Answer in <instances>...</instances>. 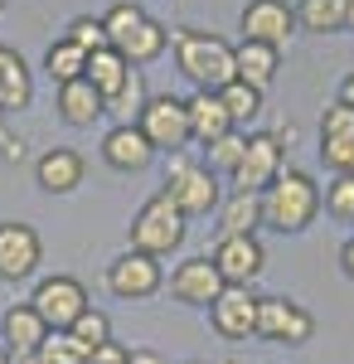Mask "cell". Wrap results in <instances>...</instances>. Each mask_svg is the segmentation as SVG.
<instances>
[{"mask_svg": "<svg viewBox=\"0 0 354 364\" xmlns=\"http://www.w3.org/2000/svg\"><path fill=\"white\" fill-rule=\"evenodd\" d=\"M238 25H243V39H252V44L286 49L291 34H296V10H291L286 0H247Z\"/></svg>", "mask_w": 354, "mask_h": 364, "instance_id": "8fae6325", "label": "cell"}, {"mask_svg": "<svg viewBox=\"0 0 354 364\" xmlns=\"http://www.w3.org/2000/svg\"><path fill=\"white\" fill-rule=\"evenodd\" d=\"M185 112H190V141H199V146H214L218 136L238 132L228 122V112H223L218 92H194V97H185Z\"/></svg>", "mask_w": 354, "mask_h": 364, "instance_id": "ffe728a7", "label": "cell"}, {"mask_svg": "<svg viewBox=\"0 0 354 364\" xmlns=\"http://www.w3.org/2000/svg\"><path fill=\"white\" fill-rule=\"evenodd\" d=\"M316 336V316L291 296H262L257 301V340L267 345H306Z\"/></svg>", "mask_w": 354, "mask_h": 364, "instance_id": "8992f818", "label": "cell"}, {"mask_svg": "<svg viewBox=\"0 0 354 364\" xmlns=\"http://www.w3.org/2000/svg\"><path fill=\"white\" fill-rule=\"evenodd\" d=\"M223 364H238V360H223Z\"/></svg>", "mask_w": 354, "mask_h": 364, "instance_id": "f6af8a7d", "label": "cell"}, {"mask_svg": "<svg viewBox=\"0 0 354 364\" xmlns=\"http://www.w3.org/2000/svg\"><path fill=\"white\" fill-rule=\"evenodd\" d=\"M345 29H350V34H354V0H350V5H345Z\"/></svg>", "mask_w": 354, "mask_h": 364, "instance_id": "60d3db41", "label": "cell"}, {"mask_svg": "<svg viewBox=\"0 0 354 364\" xmlns=\"http://www.w3.org/2000/svg\"><path fill=\"white\" fill-rule=\"evenodd\" d=\"M54 107H58V117H63L68 127H92V122L102 117V92L87 83V78H73V83L58 87Z\"/></svg>", "mask_w": 354, "mask_h": 364, "instance_id": "7402d4cb", "label": "cell"}, {"mask_svg": "<svg viewBox=\"0 0 354 364\" xmlns=\"http://www.w3.org/2000/svg\"><path fill=\"white\" fill-rule=\"evenodd\" d=\"M0 364H10V350H5V345H0Z\"/></svg>", "mask_w": 354, "mask_h": 364, "instance_id": "b9f144b4", "label": "cell"}, {"mask_svg": "<svg viewBox=\"0 0 354 364\" xmlns=\"http://www.w3.org/2000/svg\"><path fill=\"white\" fill-rule=\"evenodd\" d=\"M29 306L39 311V321H44L49 331H68L82 311H87V287H82L78 277H63V272H54V277H44L39 287H34Z\"/></svg>", "mask_w": 354, "mask_h": 364, "instance_id": "ba28073f", "label": "cell"}, {"mask_svg": "<svg viewBox=\"0 0 354 364\" xmlns=\"http://www.w3.org/2000/svg\"><path fill=\"white\" fill-rule=\"evenodd\" d=\"M165 195L170 204L185 214V219H204L223 204V190H218V175L209 166H194L185 151H175L165 161Z\"/></svg>", "mask_w": 354, "mask_h": 364, "instance_id": "3957f363", "label": "cell"}, {"mask_svg": "<svg viewBox=\"0 0 354 364\" xmlns=\"http://www.w3.org/2000/svg\"><path fill=\"white\" fill-rule=\"evenodd\" d=\"M257 291L252 287H223L218 301L209 306V326L223 340H252L257 336Z\"/></svg>", "mask_w": 354, "mask_h": 364, "instance_id": "4fadbf2b", "label": "cell"}, {"mask_svg": "<svg viewBox=\"0 0 354 364\" xmlns=\"http://www.w3.org/2000/svg\"><path fill=\"white\" fill-rule=\"evenodd\" d=\"M127 355H132L127 345H117V340H107V345H97V350L87 355V364H122Z\"/></svg>", "mask_w": 354, "mask_h": 364, "instance_id": "d590c367", "label": "cell"}, {"mask_svg": "<svg viewBox=\"0 0 354 364\" xmlns=\"http://www.w3.org/2000/svg\"><path fill=\"white\" fill-rule=\"evenodd\" d=\"M321 204L330 209V219L354 224V175H335L326 185V195H321Z\"/></svg>", "mask_w": 354, "mask_h": 364, "instance_id": "1f68e13d", "label": "cell"}, {"mask_svg": "<svg viewBox=\"0 0 354 364\" xmlns=\"http://www.w3.org/2000/svg\"><path fill=\"white\" fill-rule=\"evenodd\" d=\"M82 175H87V166H82L78 151H68V146H54V151H44L34 161V180H39L44 195H73L82 185Z\"/></svg>", "mask_w": 354, "mask_h": 364, "instance_id": "2e32d148", "label": "cell"}, {"mask_svg": "<svg viewBox=\"0 0 354 364\" xmlns=\"http://www.w3.org/2000/svg\"><path fill=\"white\" fill-rule=\"evenodd\" d=\"M340 267H345V277L354 282V238L345 243V248H340Z\"/></svg>", "mask_w": 354, "mask_h": 364, "instance_id": "8d00e7d4", "label": "cell"}, {"mask_svg": "<svg viewBox=\"0 0 354 364\" xmlns=\"http://www.w3.org/2000/svg\"><path fill=\"white\" fill-rule=\"evenodd\" d=\"M141 136L156 146V156H175V151H185L190 146V112H185V97H170V92H156V97H146V107L136 117Z\"/></svg>", "mask_w": 354, "mask_h": 364, "instance_id": "5b68a950", "label": "cell"}, {"mask_svg": "<svg viewBox=\"0 0 354 364\" xmlns=\"http://www.w3.org/2000/svg\"><path fill=\"white\" fill-rule=\"evenodd\" d=\"M132 364H165L156 350H132Z\"/></svg>", "mask_w": 354, "mask_h": 364, "instance_id": "f35d334b", "label": "cell"}, {"mask_svg": "<svg viewBox=\"0 0 354 364\" xmlns=\"http://www.w3.org/2000/svg\"><path fill=\"white\" fill-rule=\"evenodd\" d=\"M277 54L281 49H272V44H252V39H243L238 49H233V68H238V83L257 87V92H267L277 78Z\"/></svg>", "mask_w": 354, "mask_h": 364, "instance_id": "603a6c76", "label": "cell"}, {"mask_svg": "<svg viewBox=\"0 0 354 364\" xmlns=\"http://www.w3.org/2000/svg\"><path fill=\"white\" fill-rule=\"evenodd\" d=\"M127 73H132V63H127V58L117 54V49H97V54H87V73H82V78H87V83L97 87V92H102V102H107L112 92H117V87L127 83Z\"/></svg>", "mask_w": 354, "mask_h": 364, "instance_id": "d4e9b609", "label": "cell"}, {"mask_svg": "<svg viewBox=\"0 0 354 364\" xmlns=\"http://www.w3.org/2000/svg\"><path fill=\"white\" fill-rule=\"evenodd\" d=\"M321 214V185L306 170H281L262 190V228L277 233H306Z\"/></svg>", "mask_w": 354, "mask_h": 364, "instance_id": "7a4b0ae2", "label": "cell"}, {"mask_svg": "<svg viewBox=\"0 0 354 364\" xmlns=\"http://www.w3.org/2000/svg\"><path fill=\"white\" fill-rule=\"evenodd\" d=\"M218 219H223V224H218L223 233H257V228H262V195H238V190H233Z\"/></svg>", "mask_w": 354, "mask_h": 364, "instance_id": "83f0119b", "label": "cell"}, {"mask_svg": "<svg viewBox=\"0 0 354 364\" xmlns=\"http://www.w3.org/2000/svg\"><path fill=\"white\" fill-rule=\"evenodd\" d=\"M44 336H49V326L39 321V311L29 306V301H15V306L0 316V345L10 355H34L44 345Z\"/></svg>", "mask_w": 354, "mask_h": 364, "instance_id": "e0dca14e", "label": "cell"}, {"mask_svg": "<svg viewBox=\"0 0 354 364\" xmlns=\"http://www.w3.org/2000/svg\"><path fill=\"white\" fill-rule=\"evenodd\" d=\"M146 20V10H141L136 0H117L107 15H102V29H107V44H117V39H127L132 34V25H141Z\"/></svg>", "mask_w": 354, "mask_h": 364, "instance_id": "836d02e7", "label": "cell"}, {"mask_svg": "<svg viewBox=\"0 0 354 364\" xmlns=\"http://www.w3.org/2000/svg\"><path fill=\"white\" fill-rule=\"evenodd\" d=\"M39 360L44 364H87V350H82L68 331H49L44 345H39Z\"/></svg>", "mask_w": 354, "mask_h": 364, "instance_id": "4dcf8cb0", "label": "cell"}, {"mask_svg": "<svg viewBox=\"0 0 354 364\" xmlns=\"http://www.w3.org/2000/svg\"><path fill=\"white\" fill-rule=\"evenodd\" d=\"M345 5L350 0H296V25L316 29V34H340L345 29Z\"/></svg>", "mask_w": 354, "mask_h": 364, "instance_id": "484cf974", "label": "cell"}, {"mask_svg": "<svg viewBox=\"0 0 354 364\" xmlns=\"http://www.w3.org/2000/svg\"><path fill=\"white\" fill-rule=\"evenodd\" d=\"M122 364H132V355H127V360H122Z\"/></svg>", "mask_w": 354, "mask_h": 364, "instance_id": "ee69618b", "label": "cell"}, {"mask_svg": "<svg viewBox=\"0 0 354 364\" xmlns=\"http://www.w3.org/2000/svg\"><path fill=\"white\" fill-rule=\"evenodd\" d=\"M223 287H228V282H223V272L214 267V257H209V252L185 257V262L170 272V296H175V301H185V306H214Z\"/></svg>", "mask_w": 354, "mask_h": 364, "instance_id": "5bb4252c", "label": "cell"}, {"mask_svg": "<svg viewBox=\"0 0 354 364\" xmlns=\"http://www.w3.org/2000/svg\"><path fill=\"white\" fill-rule=\"evenodd\" d=\"M39 257H44V243H39L34 228L20 224V219H0V282L34 277Z\"/></svg>", "mask_w": 354, "mask_h": 364, "instance_id": "7c38bea8", "label": "cell"}, {"mask_svg": "<svg viewBox=\"0 0 354 364\" xmlns=\"http://www.w3.org/2000/svg\"><path fill=\"white\" fill-rule=\"evenodd\" d=\"M10 364H44V360H39V350H34V355H10Z\"/></svg>", "mask_w": 354, "mask_h": 364, "instance_id": "ab89813d", "label": "cell"}, {"mask_svg": "<svg viewBox=\"0 0 354 364\" xmlns=\"http://www.w3.org/2000/svg\"><path fill=\"white\" fill-rule=\"evenodd\" d=\"M112 49L127 58L132 68H141V63H156V58L170 49V29H165L161 20H151V15H146V20H141V25H132V34H127V39H117Z\"/></svg>", "mask_w": 354, "mask_h": 364, "instance_id": "44dd1931", "label": "cell"}, {"mask_svg": "<svg viewBox=\"0 0 354 364\" xmlns=\"http://www.w3.org/2000/svg\"><path fill=\"white\" fill-rule=\"evenodd\" d=\"M218 102H223V112H228L233 127H247V122L262 117V92L247 87V83H238V78H233L228 87H218Z\"/></svg>", "mask_w": 354, "mask_h": 364, "instance_id": "f1b7e54d", "label": "cell"}, {"mask_svg": "<svg viewBox=\"0 0 354 364\" xmlns=\"http://www.w3.org/2000/svg\"><path fill=\"white\" fill-rule=\"evenodd\" d=\"M0 15H5V0H0Z\"/></svg>", "mask_w": 354, "mask_h": 364, "instance_id": "7bdbcfd3", "label": "cell"}, {"mask_svg": "<svg viewBox=\"0 0 354 364\" xmlns=\"http://www.w3.org/2000/svg\"><path fill=\"white\" fill-rule=\"evenodd\" d=\"M165 287V272H161V257H146V252L127 248L122 257L107 262V291L122 296V301H146Z\"/></svg>", "mask_w": 354, "mask_h": 364, "instance_id": "9c48e42d", "label": "cell"}, {"mask_svg": "<svg viewBox=\"0 0 354 364\" xmlns=\"http://www.w3.org/2000/svg\"><path fill=\"white\" fill-rule=\"evenodd\" d=\"M68 336H73V340H78V345H82V350L92 355L97 345H107V340H112V321H107V311L87 306V311H82V316H78V321L68 326Z\"/></svg>", "mask_w": 354, "mask_h": 364, "instance_id": "f546056e", "label": "cell"}, {"mask_svg": "<svg viewBox=\"0 0 354 364\" xmlns=\"http://www.w3.org/2000/svg\"><path fill=\"white\" fill-rule=\"evenodd\" d=\"M321 161L335 175H354V107L335 102L321 117Z\"/></svg>", "mask_w": 354, "mask_h": 364, "instance_id": "9a60e30c", "label": "cell"}, {"mask_svg": "<svg viewBox=\"0 0 354 364\" xmlns=\"http://www.w3.org/2000/svg\"><path fill=\"white\" fill-rule=\"evenodd\" d=\"M127 238H132V248L146 252V257H170V252L185 243V214H180V209L170 204V195L161 190V195H151L136 209Z\"/></svg>", "mask_w": 354, "mask_h": 364, "instance_id": "277c9868", "label": "cell"}, {"mask_svg": "<svg viewBox=\"0 0 354 364\" xmlns=\"http://www.w3.org/2000/svg\"><path fill=\"white\" fill-rule=\"evenodd\" d=\"M146 97H151V92H146V73H141V68H132V73H127V83L117 87L107 102H102V117H117V127H136Z\"/></svg>", "mask_w": 354, "mask_h": 364, "instance_id": "cb8c5ba5", "label": "cell"}, {"mask_svg": "<svg viewBox=\"0 0 354 364\" xmlns=\"http://www.w3.org/2000/svg\"><path fill=\"white\" fill-rule=\"evenodd\" d=\"M209 257H214V267L223 272L228 287H252L267 267V252L257 243V233H218Z\"/></svg>", "mask_w": 354, "mask_h": 364, "instance_id": "30bf717a", "label": "cell"}, {"mask_svg": "<svg viewBox=\"0 0 354 364\" xmlns=\"http://www.w3.org/2000/svg\"><path fill=\"white\" fill-rule=\"evenodd\" d=\"M170 49H175L180 73L194 83V92H218V87H228L238 78V68H233V44L218 39V34L175 29V34H170Z\"/></svg>", "mask_w": 354, "mask_h": 364, "instance_id": "6da1fadb", "label": "cell"}, {"mask_svg": "<svg viewBox=\"0 0 354 364\" xmlns=\"http://www.w3.org/2000/svg\"><path fill=\"white\" fill-rule=\"evenodd\" d=\"M281 141H277V132H252L243 146V161L233 166V190L238 195H262L267 185H272L277 175H281Z\"/></svg>", "mask_w": 354, "mask_h": 364, "instance_id": "52a82bcc", "label": "cell"}, {"mask_svg": "<svg viewBox=\"0 0 354 364\" xmlns=\"http://www.w3.org/2000/svg\"><path fill=\"white\" fill-rule=\"evenodd\" d=\"M68 44H78L82 54H97V49H107V29H102V20H92V15H78L73 25H68V34H63Z\"/></svg>", "mask_w": 354, "mask_h": 364, "instance_id": "e575fe53", "label": "cell"}, {"mask_svg": "<svg viewBox=\"0 0 354 364\" xmlns=\"http://www.w3.org/2000/svg\"><path fill=\"white\" fill-rule=\"evenodd\" d=\"M102 161H107L112 170H146L151 161H156V146L141 136V127H112L107 136H102Z\"/></svg>", "mask_w": 354, "mask_h": 364, "instance_id": "ac0fdd59", "label": "cell"}, {"mask_svg": "<svg viewBox=\"0 0 354 364\" xmlns=\"http://www.w3.org/2000/svg\"><path fill=\"white\" fill-rule=\"evenodd\" d=\"M34 102V78L29 63L20 58V49L0 44V112H25Z\"/></svg>", "mask_w": 354, "mask_h": 364, "instance_id": "d6986e66", "label": "cell"}, {"mask_svg": "<svg viewBox=\"0 0 354 364\" xmlns=\"http://www.w3.org/2000/svg\"><path fill=\"white\" fill-rule=\"evenodd\" d=\"M243 146H247L243 132H228V136H218L214 146H204V151H209V170H214V175H233V166L243 161Z\"/></svg>", "mask_w": 354, "mask_h": 364, "instance_id": "d6a6232c", "label": "cell"}, {"mask_svg": "<svg viewBox=\"0 0 354 364\" xmlns=\"http://www.w3.org/2000/svg\"><path fill=\"white\" fill-rule=\"evenodd\" d=\"M340 102L354 107V73H345V83H340Z\"/></svg>", "mask_w": 354, "mask_h": 364, "instance_id": "74e56055", "label": "cell"}, {"mask_svg": "<svg viewBox=\"0 0 354 364\" xmlns=\"http://www.w3.org/2000/svg\"><path fill=\"white\" fill-rule=\"evenodd\" d=\"M44 73H49L58 87L73 83V78L87 73V54H82L78 44H68V39H54V44L44 49Z\"/></svg>", "mask_w": 354, "mask_h": 364, "instance_id": "4316f807", "label": "cell"}, {"mask_svg": "<svg viewBox=\"0 0 354 364\" xmlns=\"http://www.w3.org/2000/svg\"><path fill=\"white\" fill-rule=\"evenodd\" d=\"M185 364H199V360H185Z\"/></svg>", "mask_w": 354, "mask_h": 364, "instance_id": "bcb514c9", "label": "cell"}]
</instances>
